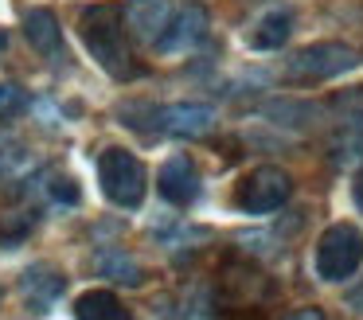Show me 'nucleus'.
<instances>
[{"label":"nucleus","mask_w":363,"mask_h":320,"mask_svg":"<svg viewBox=\"0 0 363 320\" xmlns=\"http://www.w3.org/2000/svg\"><path fill=\"white\" fill-rule=\"evenodd\" d=\"M74 320H129V309L110 289H90L74 301Z\"/></svg>","instance_id":"ddd939ff"},{"label":"nucleus","mask_w":363,"mask_h":320,"mask_svg":"<svg viewBox=\"0 0 363 320\" xmlns=\"http://www.w3.org/2000/svg\"><path fill=\"white\" fill-rule=\"evenodd\" d=\"M363 265V231L352 223H332L316 242V273L324 281H347Z\"/></svg>","instance_id":"f03ea898"},{"label":"nucleus","mask_w":363,"mask_h":320,"mask_svg":"<svg viewBox=\"0 0 363 320\" xmlns=\"http://www.w3.org/2000/svg\"><path fill=\"white\" fill-rule=\"evenodd\" d=\"M207 35V12L203 8H184V12H176L172 28H168V35L160 39V51H184V47L199 43V39Z\"/></svg>","instance_id":"f8f14e48"},{"label":"nucleus","mask_w":363,"mask_h":320,"mask_svg":"<svg viewBox=\"0 0 363 320\" xmlns=\"http://www.w3.org/2000/svg\"><path fill=\"white\" fill-rule=\"evenodd\" d=\"M24 106V90L16 82H0V114H16Z\"/></svg>","instance_id":"4468645a"},{"label":"nucleus","mask_w":363,"mask_h":320,"mask_svg":"<svg viewBox=\"0 0 363 320\" xmlns=\"http://www.w3.org/2000/svg\"><path fill=\"white\" fill-rule=\"evenodd\" d=\"M4 47H9V35H4V31H0V51H4Z\"/></svg>","instance_id":"6ab92c4d"},{"label":"nucleus","mask_w":363,"mask_h":320,"mask_svg":"<svg viewBox=\"0 0 363 320\" xmlns=\"http://www.w3.org/2000/svg\"><path fill=\"white\" fill-rule=\"evenodd\" d=\"M289 192H293L289 176H285L281 168H274V164H262V168H254L250 176L238 184L235 203L246 215H269V211H277L289 199Z\"/></svg>","instance_id":"39448f33"},{"label":"nucleus","mask_w":363,"mask_h":320,"mask_svg":"<svg viewBox=\"0 0 363 320\" xmlns=\"http://www.w3.org/2000/svg\"><path fill=\"white\" fill-rule=\"evenodd\" d=\"M285 320H324V312L320 309H297V312H289Z\"/></svg>","instance_id":"dca6fc26"},{"label":"nucleus","mask_w":363,"mask_h":320,"mask_svg":"<svg viewBox=\"0 0 363 320\" xmlns=\"http://www.w3.org/2000/svg\"><path fill=\"white\" fill-rule=\"evenodd\" d=\"M51 199H55V203H79V187H74V180H71V176H59V172H55Z\"/></svg>","instance_id":"2eb2a0df"},{"label":"nucleus","mask_w":363,"mask_h":320,"mask_svg":"<svg viewBox=\"0 0 363 320\" xmlns=\"http://www.w3.org/2000/svg\"><path fill=\"white\" fill-rule=\"evenodd\" d=\"M157 192L164 195L168 203H176V207L196 203V195H199V172H196V164H191V156L180 153V156H172V160L160 164Z\"/></svg>","instance_id":"6e6552de"},{"label":"nucleus","mask_w":363,"mask_h":320,"mask_svg":"<svg viewBox=\"0 0 363 320\" xmlns=\"http://www.w3.org/2000/svg\"><path fill=\"white\" fill-rule=\"evenodd\" d=\"M355 67V51L347 43H308L285 62V78L293 82H324Z\"/></svg>","instance_id":"20e7f679"},{"label":"nucleus","mask_w":363,"mask_h":320,"mask_svg":"<svg viewBox=\"0 0 363 320\" xmlns=\"http://www.w3.org/2000/svg\"><path fill=\"white\" fill-rule=\"evenodd\" d=\"M20 285H24V297H28V304H32V312H48L51 304H55V297L67 289V277L55 273L51 265H35V270L24 273Z\"/></svg>","instance_id":"9d476101"},{"label":"nucleus","mask_w":363,"mask_h":320,"mask_svg":"<svg viewBox=\"0 0 363 320\" xmlns=\"http://www.w3.org/2000/svg\"><path fill=\"white\" fill-rule=\"evenodd\" d=\"M172 20H176L172 0H129V4H125V28L133 31L141 43L157 47L160 39L168 35Z\"/></svg>","instance_id":"0eeeda50"},{"label":"nucleus","mask_w":363,"mask_h":320,"mask_svg":"<svg viewBox=\"0 0 363 320\" xmlns=\"http://www.w3.org/2000/svg\"><path fill=\"white\" fill-rule=\"evenodd\" d=\"M352 195H355V207L363 211V172L355 176V184H352Z\"/></svg>","instance_id":"f3484780"},{"label":"nucleus","mask_w":363,"mask_h":320,"mask_svg":"<svg viewBox=\"0 0 363 320\" xmlns=\"http://www.w3.org/2000/svg\"><path fill=\"white\" fill-rule=\"evenodd\" d=\"M152 125H157V133H168V137L196 140L215 129V109L199 106V101H176V106L152 109Z\"/></svg>","instance_id":"423d86ee"},{"label":"nucleus","mask_w":363,"mask_h":320,"mask_svg":"<svg viewBox=\"0 0 363 320\" xmlns=\"http://www.w3.org/2000/svg\"><path fill=\"white\" fill-rule=\"evenodd\" d=\"M79 35L86 43V51L98 59V67L110 78H129L137 75L133 55L125 47V8L118 4H94L82 12L79 20Z\"/></svg>","instance_id":"f257e3e1"},{"label":"nucleus","mask_w":363,"mask_h":320,"mask_svg":"<svg viewBox=\"0 0 363 320\" xmlns=\"http://www.w3.org/2000/svg\"><path fill=\"white\" fill-rule=\"evenodd\" d=\"M289 31H293V12L289 8H269V12L246 31V43H250L254 51H277V47L289 39Z\"/></svg>","instance_id":"9b49d317"},{"label":"nucleus","mask_w":363,"mask_h":320,"mask_svg":"<svg viewBox=\"0 0 363 320\" xmlns=\"http://www.w3.org/2000/svg\"><path fill=\"white\" fill-rule=\"evenodd\" d=\"M98 180L110 203L118 207H141L145 199V164L125 148H106L98 153Z\"/></svg>","instance_id":"7ed1b4c3"},{"label":"nucleus","mask_w":363,"mask_h":320,"mask_svg":"<svg viewBox=\"0 0 363 320\" xmlns=\"http://www.w3.org/2000/svg\"><path fill=\"white\" fill-rule=\"evenodd\" d=\"M24 35H28V43H32L40 55H48L51 62L67 59L63 28H59V20H55L51 8H32V12H24Z\"/></svg>","instance_id":"1a4fd4ad"},{"label":"nucleus","mask_w":363,"mask_h":320,"mask_svg":"<svg viewBox=\"0 0 363 320\" xmlns=\"http://www.w3.org/2000/svg\"><path fill=\"white\" fill-rule=\"evenodd\" d=\"M352 304H355V309L363 312V285H359V289H355V293H352Z\"/></svg>","instance_id":"a211bd4d"}]
</instances>
